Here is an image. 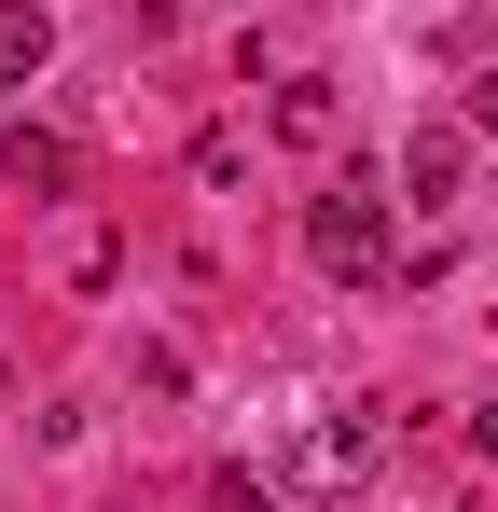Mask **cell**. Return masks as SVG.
I'll use <instances>...</instances> for the list:
<instances>
[{
    "label": "cell",
    "instance_id": "obj_1",
    "mask_svg": "<svg viewBox=\"0 0 498 512\" xmlns=\"http://www.w3.org/2000/svg\"><path fill=\"white\" fill-rule=\"evenodd\" d=\"M305 263H319L332 291H374V277H388V194H374V167L305 194Z\"/></svg>",
    "mask_w": 498,
    "mask_h": 512
},
{
    "label": "cell",
    "instance_id": "obj_2",
    "mask_svg": "<svg viewBox=\"0 0 498 512\" xmlns=\"http://www.w3.org/2000/svg\"><path fill=\"white\" fill-rule=\"evenodd\" d=\"M388 471V416H305L291 443V499H360Z\"/></svg>",
    "mask_w": 498,
    "mask_h": 512
},
{
    "label": "cell",
    "instance_id": "obj_3",
    "mask_svg": "<svg viewBox=\"0 0 498 512\" xmlns=\"http://www.w3.org/2000/svg\"><path fill=\"white\" fill-rule=\"evenodd\" d=\"M402 194H415V208H457V194H471V125H457V111H443V125H415Z\"/></svg>",
    "mask_w": 498,
    "mask_h": 512
},
{
    "label": "cell",
    "instance_id": "obj_4",
    "mask_svg": "<svg viewBox=\"0 0 498 512\" xmlns=\"http://www.w3.org/2000/svg\"><path fill=\"white\" fill-rule=\"evenodd\" d=\"M277 139H291V153H332V139H346V97H332L319 70H291V84H277Z\"/></svg>",
    "mask_w": 498,
    "mask_h": 512
},
{
    "label": "cell",
    "instance_id": "obj_5",
    "mask_svg": "<svg viewBox=\"0 0 498 512\" xmlns=\"http://www.w3.org/2000/svg\"><path fill=\"white\" fill-rule=\"evenodd\" d=\"M56 70V14L42 0H0V84H42Z\"/></svg>",
    "mask_w": 498,
    "mask_h": 512
},
{
    "label": "cell",
    "instance_id": "obj_6",
    "mask_svg": "<svg viewBox=\"0 0 498 512\" xmlns=\"http://www.w3.org/2000/svg\"><path fill=\"white\" fill-rule=\"evenodd\" d=\"M0 180H14V194H70V139H56V125H14V139H0Z\"/></svg>",
    "mask_w": 498,
    "mask_h": 512
},
{
    "label": "cell",
    "instance_id": "obj_7",
    "mask_svg": "<svg viewBox=\"0 0 498 512\" xmlns=\"http://www.w3.org/2000/svg\"><path fill=\"white\" fill-rule=\"evenodd\" d=\"M457 125H471V139H498V70H471V84H457Z\"/></svg>",
    "mask_w": 498,
    "mask_h": 512
},
{
    "label": "cell",
    "instance_id": "obj_8",
    "mask_svg": "<svg viewBox=\"0 0 498 512\" xmlns=\"http://www.w3.org/2000/svg\"><path fill=\"white\" fill-rule=\"evenodd\" d=\"M471 443H485V457H498V402H485V416H471Z\"/></svg>",
    "mask_w": 498,
    "mask_h": 512
},
{
    "label": "cell",
    "instance_id": "obj_9",
    "mask_svg": "<svg viewBox=\"0 0 498 512\" xmlns=\"http://www.w3.org/2000/svg\"><path fill=\"white\" fill-rule=\"evenodd\" d=\"M485 208H498V153H485Z\"/></svg>",
    "mask_w": 498,
    "mask_h": 512
},
{
    "label": "cell",
    "instance_id": "obj_10",
    "mask_svg": "<svg viewBox=\"0 0 498 512\" xmlns=\"http://www.w3.org/2000/svg\"><path fill=\"white\" fill-rule=\"evenodd\" d=\"M0 388H14V374H0Z\"/></svg>",
    "mask_w": 498,
    "mask_h": 512
}]
</instances>
